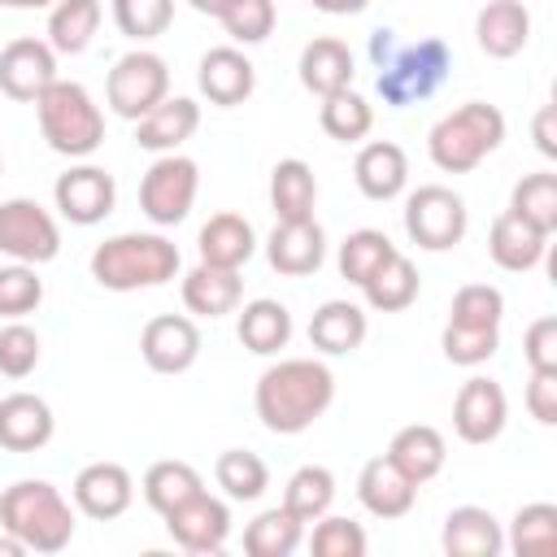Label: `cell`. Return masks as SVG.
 I'll use <instances>...</instances> for the list:
<instances>
[{"mask_svg": "<svg viewBox=\"0 0 557 557\" xmlns=\"http://www.w3.org/2000/svg\"><path fill=\"white\" fill-rule=\"evenodd\" d=\"M300 535H305V522L287 505H274V509H261L244 527V553L248 557H292Z\"/></svg>", "mask_w": 557, "mask_h": 557, "instance_id": "e575fe53", "label": "cell"}, {"mask_svg": "<svg viewBox=\"0 0 557 557\" xmlns=\"http://www.w3.org/2000/svg\"><path fill=\"white\" fill-rule=\"evenodd\" d=\"M213 479L231 500H257L270 487V466L248 448H226L213 461Z\"/></svg>", "mask_w": 557, "mask_h": 557, "instance_id": "ab89813d", "label": "cell"}, {"mask_svg": "<svg viewBox=\"0 0 557 557\" xmlns=\"http://www.w3.org/2000/svg\"><path fill=\"white\" fill-rule=\"evenodd\" d=\"M39 366V335L26 322H9L0 331V374L4 379H26Z\"/></svg>", "mask_w": 557, "mask_h": 557, "instance_id": "681fc988", "label": "cell"}, {"mask_svg": "<svg viewBox=\"0 0 557 557\" xmlns=\"http://www.w3.org/2000/svg\"><path fill=\"white\" fill-rule=\"evenodd\" d=\"M265 257L278 274L287 278H305L313 274L322 261H326V231L313 222V218H300V222H278L265 239Z\"/></svg>", "mask_w": 557, "mask_h": 557, "instance_id": "d6986e66", "label": "cell"}, {"mask_svg": "<svg viewBox=\"0 0 557 557\" xmlns=\"http://www.w3.org/2000/svg\"><path fill=\"white\" fill-rule=\"evenodd\" d=\"M139 352L157 374H183L200 357V331L187 313H157L139 331Z\"/></svg>", "mask_w": 557, "mask_h": 557, "instance_id": "5bb4252c", "label": "cell"}, {"mask_svg": "<svg viewBox=\"0 0 557 557\" xmlns=\"http://www.w3.org/2000/svg\"><path fill=\"white\" fill-rule=\"evenodd\" d=\"M527 409H531V418L540 426H557V370H531Z\"/></svg>", "mask_w": 557, "mask_h": 557, "instance_id": "816d5d0a", "label": "cell"}, {"mask_svg": "<svg viewBox=\"0 0 557 557\" xmlns=\"http://www.w3.org/2000/svg\"><path fill=\"white\" fill-rule=\"evenodd\" d=\"M74 505L78 513L96 518V522H109V518H122L135 500V479L126 466L117 461H91L74 474Z\"/></svg>", "mask_w": 557, "mask_h": 557, "instance_id": "2e32d148", "label": "cell"}, {"mask_svg": "<svg viewBox=\"0 0 557 557\" xmlns=\"http://www.w3.org/2000/svg\"><path fill=\"white\" fill-rule=\"evenodd\" d=\"M0 170H4V161H0Z\"/></svg>", "mask_w": 557, "mask_h": 557, "instance_id": "680465c9", "label": "cell"}, {"mask_svg": "<svg viewBox=\"0 0 557 557\" xmlns=\"http://www.w3.org/2000/svg\"><path fill=\"white\" fill-rule=\"evenodd\" d=\"M187 4H191V9H196V13H209V17H218V13H222V4H226V0H187Z\"/></svg>", "mask_w": 557, "mask_h": 557, "instance_id": "9f6ffc18", "label": "cell"}, {"mask_svg": "<svg viewBox=\"0 0 557 557\" xmlns=\"http://www.w3.org/2000/svg\"><path fill=\"white\" fill-rule=\"evenodd\" d=\"M318 122H322V131H326L331 139H339V144H357V139L370 135V126H374V109L366 104V96H357L352 87H344V91L322 96Z\"/></svg>", "mask_w": 557, "mask_h": 557, "instance_id": "f35d334b", "label": "cell"}, {"mask_svg": "<svg viewBox=\"0 0 557 557\" xmlns=\"http://www.w3.org/2000/svg\"><path fill=\"white\" fill-rule=\"evenodd\" d=\"M196 83H200V91H205L209 104H218V109H235V104H244V100L252 96V87H257V70H252V61H248L239 48L222 44V48H209V52L200 57V65H196Z\"/></svg>", "mask_w": 557, "mask_h": 557, "instance_id": "e0dca14e", "label": "cell"}, {"mask_svg": "<svg viewBox=\"0 0 557 557\" xmlns=\"http://www.w3.org/2000/svg\"><path fill=\"white\" fill-rule=\"evenodd\" d=\"M505 544L518 557H553L557 553V505H548V500L522 505L509 522Z\"/></svg>", "mask_w": 557, "mask_h": 557, "instance_id": "74e56055", "label": "cell"}, {"mask_svg": "<svg viewBox=\"0 0 557 557\" xmlns=\"http://www.w3.org/2000/svg\"><path fill=\"white\" fill-rule=\"evenodd\" d=\"M57 431V418L44 396L35 392H9L0 400V448L9 453H39Z\"/></svg>", "mask_w": 557, "mask_h": 557, "instance_id": "ffe728a7", "label": "cell"}, {"mask_svg": "<svg viewBox=\"0 0 557 557\" xmlns=\"http://www.w3.org/2000/svg\"><path fill=\"white\" fill-rule=\"evenodd\" d=\"M313 205H318L313 170L300 157H283L270 170V209H274V218L278 222H300V218H313Z\"/></svg>", "mask_w": 557, "mask_h": 557, "instance_id": "4dcf8cb0", "label": "cell"}, {"mask_svg": "<svg viewBox=\"0 0 557 557\" xmlns=\"http://www.w3.org/2000/svg\"><path fill=\"white\" fill-rule=\"evenodd\" d=\"M139 492H144V500H148V509H157L161 518L174 509V505H183L187 496H196V492H205V479H200V470L196 466H187V461H152L148 470H144V483H139Z\"/></svg>", "mask_w": 557, "mask_h": 557, "instance_id": "d590c367", "label": "cell"}, {"mask_svg": "<svg viewBox=\"0 0 557 557\" xmlns=\"http://www.w3.org/2000/svg\"><path fill=\"white\" fill-rule=\"evenodd\" d=\"M352 178L366 200H396L409 183V157L392 139H370L352 161Z\"/></svg>", "mask_w": 557, "mask_h": 557, "instance_id": "7402d4cb", "label": "cell"}, {"mask_svg": "<svg viewBox=\"0 0 557 557\" xmlns=\"http://www.w3.org/2000/svg\"><path fill=\"white\" fill-rule=\"evenodd\" d=\"M113 22L126 39L148 44L170 30L174 22V0H113Z\"/></svg>", "mask_w": 557, "mask_h": 557, "instance_id": "ee69618b", "label": "cell"}, {"mask_svg": "<svg viewBox=\"0 0 557 557\" xmlns=\"http://www.w3.org/2000/svg\"><path fill=\"white\" fill-rule=\"evenodd\" d=\"M178 248L165 235L152 231H122L96 244L91 252V278L109 292H139V287H161L178 274Z\"/></svg>", "mask_w": 557, "mask_h": 557, "instance_id": "277c9868", "label": "cell"}, {"mask_svg": "<svg viewBox=\"0 0 557 557\" xmlns=\"http://www.w3.org/2000/svg\"><path fill=\"white\" fill-rule=\"evenodd\" d=\"M0 531L17 535L26 553H61L74 540V509L48 479H17L0 496Z\"/></svg>", "mask_w": 557, "mask_h": 557, "instance_id": "3957f363", "label": "cell"}, {"mask_svg": "<svg viewBox=\"0 0 557 557\" xmlns=\"http://www.w3.org/2000/svg\"><path fill=\"white\" fill-rule=\"evenodd\" d=\"M357 500H361L366 513L392 522V518H405V513L413 509L418 483L405 479V474L396 470V461L383 453V457H370V461L361 466V474H357Z\"/></svg>", "mask_w": 557, "mask_h": 557, "instance_id": "ac0fdd59", "label": "cell"}, {"mask_svg": "<svg viewBox=\"0 0 557 557\" xmlns=\"http://www.w3.org/2000/svg\"><path fill=\"white\" fill-rule=\"evenodd\" d=\"M52 200L61 209L65 222L74 226H96L113 213L117 205V183L109 170L100 165H70L57 183H52Z\"/></svg>", "mask_w": 557, "mask_h": 557, "instance_id": "7c38bea8", "label": "cell"}, {"mask_svg": "<svg viewBox=\"0 0 557 557\" xmlns=\"http://www.w3.org/2000/svg\"><path fill=\"white\" fill-rule=\"evenodd\" d=\"M418 270H413V261L396 248L366 283H361V292H366V305L370 309H379V313H400V309H409L413 300H418Z\"/></svg>", "mask_w": 557, "mask_h": 557, "instance_id": "d6a6232c", "label": "cell"}, {"mask_svg": "<svg viewBox=\"0 0 557 557\" xmlns=\"http://www.w3.org/2000/svg\"><path fill=\"white\" fill-rule=\"evenodd\" d=\"M487 252H492V261H496L500 270L522 274V270H535V265L544 261L548 235L535 231V226H527L522 218H513V213L505 209V213L492 222V231H487Z\"/></svg>", "mask_w": 557, "mask_h": 557, "instance_id": "f1b7e54d", "label": "cell"}, {"mask_svg": "<svg viewBox=\"0 0 557 557\" xmlns=\"http://www.w3.org/2000/svg\"><path fill=\"white\" fill-rule=\"evenodd\" d=\"M35 117H39V135L61 157H91L104 144V113L83 83L52 78L35 96Z\"/></svg>", "mask_w": 557, "mask_h": 557, "instance_id": "8992f818", "label": "cell"}, {"mask_svg": "<svg viewBox=\"0 0 557 557\" xmlns=\"http://www.w3.org/2000/svg\"><path fill=\"white\" fill-rule=\"evenodd\" d=\"M200 126V104L191 96H165L135 122V144L144 152H178Z\"/></svg>", "mask_w": 557, "mask_h": 557, "instance_id": "44dd1931", "label": "cell"}, {"mask_svg": "<svg viewBox=\"0 0 557 557\" xmlns=\"http://www.w3.org/2000/svg\"><path fill=\"white\" fill-rule=\"evenodd\" d=\"M235 335H239V344H244L248 352H257V357H274V352L287 348V339H292V313H287L283 300L257 296V300L244 305Z\"/></svg>", "mask_w": 557, "mask_h": 557, "instance_id": "1f68e13d", "label": "cell"}, {"mask_svg": "<svg viewBox=\"0 0 557 557\" xmlns=\"http://www.w3.org/2000/svg\"><path fill=\"white\" fill-rule=\"evenodd\" d=\"M165 96H170V65H165V57H157L148 48H135V52L117 57L109 78H104V100L126 122H139Z\"/></svg>", "mask_w": 557, "mask_h": 557, "instance_id": "ba28073f", "label": "cell"}, {"mask_svg": "<svg viewBox=\"0 0 557 557\" xmlns=\"http://www.w3.org/2000/svg\"><path fill=\"white\" fill-rule=\"evenodd\" d=\"M196 248H200V261L239 270V265L257 252V231H252V222L239 218V213H213V218L200 226Z\"/></svg>", "mask_w": 557, "mask_h": 557, "instance_id": "f546056e", "label": "cell"}, {"mask_svg": "<svg viewBox=\"0 0 557 557\" xmlns=\"http://www.w3.org/2000/svg\"><path fill=\"white\" fill-rule=\"evenodd\" d=\"M309 548H313V557H366V531L352 518L322 513L309 535Z\"/></svg>", "mask_w": 557, "mask_h": 557, "instance_id": "c3c4849f", "label": "cell"}, {"mask_svg": "<svg viewBox=\"0 0 557 557\" xmlns=\"http://www.w3.org/2000/svg\"><path fill=\"white\" fill-rule=\"evenodd\" d=\"M474 39L487 57L496 61H509L527 48L531 39V13L522 0H487L474 17Z\"/></svg>", "mask_w": 557, "mask_h": 557, "instance_id": "cb8c5ba5", "label": "cell"}, {"mask_svg": "<svg viewBox=\"0 0 557 557\" xmlns=\"http://www.w3.org/2000/svg\"><path fill=\"white\" fill-rule=\"evenodd\" d=\"M44 300V278L35 274V265L13 261L0 265V318H26L35 313Z\"/></svg>", "mask_w": 557, "mask_h": 557, "instance_id": "bcb514c9", "label": "cell"}, {"mask_svg": "<svg viewBox=\"0 0 557 557\" xmlns=\"http://www.w3.org/2000/svg\"><path fill=\"white\" fill-rule=\"evenodd\" d=\"M387 457L396 461V470H400L405 479H413V483L422 487L426 479H435V474L444 470L448 444H444V435H440L431 422H409V426H400V431L392 435Z\"/></svg>", "mask_w": 557, "mask_h": 557, "instance_id": "4316f807", "label": "cell"}, {"mask_svg": "<svg viewBox=\"0 0 557 557\" xmlns=\"http://www.w3.org/2000/svg\"><path fill=\"white\" fill-rule=\"evenodd\" d=\"M318 13H331V17H352L361 9H370V0H309Z\"/></svg>", "mask_w": 557, "mask_h": 557, "instance_id": "db71d44e", "label": "cell"}, {"mask_svg": "<svg viewBox=\"0 0 557 557\" xmlns=\"http://www.w3.org/2000/svg\"><path fill=\"white\" fill-rule=\"evenodd\" d=\"M440 348L453 366H483L496 348H500V326H466V322H448L440 335Z\"/></svg>", "mask_w": 557, "mask_h": 557, "instance_id": "f6af8a7d", "label": "cell"}, {"mask_svg": "<svg viewBox=\"0 0 557 557\" xmlns=\"http://www.w3.org/2000/svg\"><path fill=\"white\" fill-rule=\"evenodd\" d=\"M96 30H100V0H57L48 9V44L61 57L87 52Z\"/></svg>", "mask_w": 557, "mask_h": 557, "instance_id": "836d02e7", "label": "cell"}, {"mask_svg": "<svg viewBox=\"0 0 557 557\" xmlns=\"http://www.w3.org/2000/svg\"><path fill=\"white\" fill-rule=\"evenodd\" d=\"M4 9H52L57 0H0Z\"/></svg>", "mask_w": 557, "mask_h": 557, "instance_id": "6f0895ef", "label": "cell"}, {"mask_svg": "<svg viewBox=\"0 0 557 557\" xmlns=\"http://www.w3.org/2000/svg\"><path fill=\"white\" fill-rule=\"evenodd\" d=\"M531 135H535V148L544 157H557V109L553 104H540V113L531 122Z\"/></svg>", "mask_w": 557, "mask_h": 557, "instance_id": "f5cc1de1", "label": "cell"}, {"mask_svg": "<svg viewBox=\"0 0 557 557\" xmlns=\"http://www.w3.org/2000/svg\"><path fill=\"white\" fill-rule=\"evenodd\" d=\"M200 191V165L183 152H161L139 178V209L152 226H178Z\"/></svg>", "mask_w": 557, "mask_h": 557, "instance_id": "52a82bcc", "label": "cell"}, {"mask_svg": "<svg viewBox=\"0 0 557 557\" xmlns=\"http://www.w3.org/2000/svg\"><path fill=\"white\" fill-rule=\"evenodd\" d=\"M396 252V244L383 235V231H374V226H361V231H352L344 244H339V274L348 278V283H366L387 257Z\"/></svg>", "mask_w": 557, "mask_h": 557, "instance_id": "b9f144b4", "label": "cell"}, {"mask_svg": "<svg viewBox=\"0 0 557 557\" xmlns=\"http://www.w3.org/2000/svg\"><path fill=\"white\" fill-rule=\"evenodd\" d=\"M218 22L235 44L248 48V44H265L270 39V30L278 22V9H274V0H226Z\"/></svg>", "mask_w": 557, "mask_h": 557, "instance_id": "7bdbcfd3", "label": "cell"}, {"mask_svg": "<svg viewBox=\"0 0 557 557\" xmlns=\"http://www.w3.org/2000/svg\"><path fill=\"white\" fill-rule=\"evenodd\" d=\"M335 500V474L326 466H300L292 479H287V492H283V505L300 518V522H318Z\"/></svg>", "mask_w": 557, "mask_h": 557, "instance_id": "60d3db41", "label": "cell"}, {"mask_svg": "<svg viewBox=\"0 0 557 557\" xmlns=\"http://www.w3.org/2000/svg\"><path fill=\"white\" fill-rule=\"evenodd\" d=\"M165 531L183 553L209 557V553H222L231 540V509H226V500L196 492L165 513Z\"/></svg>", "mask_w": 557, "mask_h": 557, "instance_id": "8fae6325", "label": "cell"}, {"mask_svg": "<svg viewBox=\"0 0 557 557\" xmlns=\"http://www.w3.org/2000/svg\"><path fill=\"white\" fill-rule=\"evenodd\" d=\"M500 144H505V113L496 104H487V100L457 104L426 135V152H431L435 170H444V174H470Z\"/></svg>", "mask_w": 557, "mask_h": 557, "instance_id": "5b68a950", "label": "cell"}, {"mask_svg": "<svg viewBox=\"0 0 557 557\" xmlns=\"http://www.w3.org/2000/svg\"><path fill=\"white\" fill-rule=\"evenodd\" d=\"M0 252L26 265H44L61 252V226L57 218L26 196H13L0 205Z\"/></svg>", "mask_w": 557, "mask_h": 557, "instance_id": "30bf717a", "label": "cell"}, {"mask_svg": "<svg viewBox=\"0 0 557 557\" xmlns=\"http://www.w3.org/2000/svg\"><path fill=\"white\" fill-rule=\"evenodd\" d=\"M522 357L531 370H557V318H535L527 326Z\"/></svg>", "mask_w": 557, "mask_h": 557, "instance_id": "f907efd6", "label": "cell"}, {"mask_svg": "<svg viewBox=\"0 0 557 557\" xmlns=\"http://www.w3.org/2000/svg\"><path fill=\"white\" fill-rule=\"evenodd\" d=\"M509 213L522 218L527 226L553 235L557 231V174L553 170H540V174L518 178L513 191H509Z\"/></svg>", "mask_w": 557, "mask_h": 557, "instance_id": "8d00e7d4", "label": "cell"}, {"mask_svg": "<svg viewBox=\"0 0 557 557\" xmlns=\"http://www.w3.org/2000/svg\"><path fill=\"white\" fill-rule=\"evenodd\" d=\"M505 318V296L492 283H466L453 296L448 322H466V326H500Z\"/></svg>", "mask_w": 557, "mask_h": 557, "instance_id": "7dc6e473", "label": "cell"}, {"mask_svg": "<svg viewBox=\"0 0 557 557\" xmlns=\"http://www.w3.org/2000/svg\"><path fill=\"white\" fill-rule=\"evenodd\" d=\"M440 544H444L448 557H496L505 548V531H500V522H496L492 509H483V505H457L444 518Z\"/></svg>", "mask_w": 557, "mask_h": 557, "instance_id": "603a6c76", "label": "cell"}, {"mask_svg": "<svg viewBox=\"0 0 557 557\" xmlns=\"http://www.w3.org/2000/svg\"><path fill=\"white\" fill-rule=\"evenodd\" d=\"M57 78V52L48 39H35V35H22L13 44L0 48V91L9 100H22V104H35V96Z\"/></svg>", "mask_w": 557, "mask_h": 557, "instance_id": "9a60e30c", "label": "cell"}, {"mask_svg": "<svg viewBox=\"0 0 557 557\" xmlns=\"http://www.w3.org/2000/svg\"><path fill=\"white\" fill-rule=\"evenodd\" d=\"M239 300H244V278H239V270L200 261L196 270L183 274V305H187V313H196V318H222V313H231Z\"/></svg>", "mask_w": 557, "mask_h": 557, "instance_id": "484cf974", "label": "cell"}, {"mask_svg": "<svg viewBox=\"0 0 557 557\" xmlns=\"http://www.w3.org/2000/svg\"><path fill=\"white\" fill-rule=\"evenodd\" d=\"M370 322H366V309L352 305V300H326L313 309L309 318V344L326 357H344V352H357L361 339H366Z\"/></svg>", "mask_w": 557, "mask_h": 557, "instance_id": "83f0119b", "label": "cell"}, {"mask_svg": "<svg viewBox=\"0 0 557 557\" xmlns=\"http://www.w3.org/2000/svg\"><path fill=\"white\" fill-rule=\"evenodd\" d=\"M370 61H374V87L383 104L405 109L440 91V83L453 70V52L440 35H426L418 44H396V30H374L370 35Z\"/></svg>", "mask_w": 557, "mask_h": 557, "instance_id": "7a4b0ae2", "label": "cell"}, {"mask_svg": "<svg viewBox=\"0 0 557 557\" xmlns=\"http://www.w3.org/2000/svg\"><path fill=\"white\" fill-rule=\"evenodd\" d=\"M22 553H26V544H22L17 535L4 531V535H0V557H22Z\"/></svg>", "mask_w": 557, "mask_h": 557, "instance_id": "11a10c76", "label": "cell"}, {"mask_svg": "<svg viewBox=\"0 0 557 557\" xmlns=\"http://www.w3.org/2000/svg\"><path fill=\"white\" fill-rule=\"evenodd\" d=\"M509 422V400H505V387L496 379H466L457 400H453V431L466 440V444H492Z\"/></svg>", "mask_w": 557, "mask_h": 557, "instance_id": "4fadbf2b", "label": "cell"}, {"mask_svg": "<svg viewBox=\"0 0 557 557\" xmlns=\"http://www.w3.org/2000/svg\"><path fill=\"white\" fill-rule=\"evenodd\" d=\"M466 200L444 183H422L405 200V235L426 252H448L466 239Z\"/></svg>", "mask_w": 557, "mask_h": 557, "instance_id": "9c48e42d", "label": "cell"}, {"mask_svg": "<svg viewBox=\"0 0 557 557\" xmlns=\"http://www.w3.org/2000/svg\"><path fill=\"white\" fill-rule=\"evenodd\" d=\"M300 87L313 91V96H331V91H344L352 87V52L344 39L335 35H318L300 48Z\"/></svg>", "mask_w": 557, "mask_h": 557, "instance_id": "d4e9b609", "label": "cell"}, {"mask_svg": "<svg viewBox=\"0 0 557 557\" xmlns=\"http://www.w3.org/2000/svg\"><path fill=\"white\" fill-rule=\"evenodd\" d=\"M335 400V374L313 357H283L261 370L252 387V409L265 431L300 435L309 431Z\"/></svg>", "mask_w": 557, "mask_h": 557, "instance_id": "6da1fadb", "label": "cell"}]
</instances>
